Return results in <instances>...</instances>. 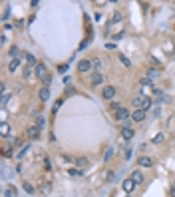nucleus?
Masks as SVG:
<instances>
[{
	"label": "nucleus",
	"instance_id": "obj_1",
	"mask_svg": "<svg viewBox=\"0 0 175 197\" xmlns=\"http://www.w3.org/2000/svg\"><path fill=\"white\" fill-rule=\"evenodd\" d=\"M113 118H116V122H119L123 125V128H129V122H131V116H129V112L125 109V106L122 109H118L116 114H113Z\"/></svg>",
	"mask_w": 175,
	"mask_h": 197
},
{
	"label": "nucleus",
	"instance_id": "obj_2",
	"mask_svg": "<svg viewBox=\"0 0 175 197\" xmlns=\"http://www.w3.org/2000/svg\"><path fill=\"white\" fill-rule=\"evenodd\" d=\"M131 104H133L135 108L138 109H149L151 108V98H147V96H138V98H133V100H131Z\"/></svg>",
	"mask_w": 175,
	"mask_h": 197
},
{
	"label": "nucleus",
	"instance_id": "obj_3",
	"mask_svg": "<svg viewBox=\"0 0 175 197\" xmlns=\"http://www.w3.org/2000/svg\"><path fill=\"white\" fill-rule=\"evenodd\" d=\"M92 68H94V66H92V60H80V62H78V72L80 74L90 72Z\"/></svg>",
	"mask_w": 175,
	"mask_h": 197
},
{
	"label": "nucleus",
	"instance_id": "obj_4",
	"mask_svg": "<svg viewBox=\"0 0 175 197\" xmlns=\"http://www.w3.org/2000/svg\"><path fill=\"white\" fill-rule=\"evenodd\" d=\"M26 135H28L30 141L38 139V138H40V128H38V125H30V128L26 129Z\"/></svg>",
	"mask_w": 175,
	"mask_h": 197
},
{
	"label": "nucleus",
	"instance_id": "obj_5",
	"mask_svg": "<svg viewBox=\"0 0 175 197\" xmlns=\"http://www.w3.org/2000/svg\"><path fill=\"white\" fill-rule=\"evenodd\" d=\"M145 119V112L143 109H135L133 114H131V122H135V124H141Z\"/></svg>",
	"mask_w": 175,
	"mask_h": 197
},
{
	"label": "nucleus",
	"instance_id": "obj_6",
	"mask_svg": "<svg viewBox=\"0 0 175 197\" xmlns=\"http://www.w3.org/2000/svg\"><path fill=\"white\" fill-rule=\"evenodd\" d=\"M46 72H48V70H46V66H44V64H38L36 68H34V74H36V78H40V80H44V78L48 76Z\"/></svg>",
	"mask_w": 175,
	"mask_h": 197
},
{
	"label": "nucleus",
	"instance_id": "obj_7",
	"mask_svg": "<svg viewBox=\"0 0 175 197\" xmlns=\"http://www.w3.org/2000/svg\"><path fill=\"white\" fill-rule=\"evenodd\" d=\"M102 96H103V100H112V98L116 96V88H113V86H108V88H103Z\"/></svg>",
	"mask_w": 175,
	"mask_h": 197
},
{
	"label": "nucleus",
	"instance_id": "obj_8",
	"mask_svg": "<svg viewBox=\"0 0 175 197\" xmlns=\"http://www.w3.org/2000/svg\"><path fill=\"white\" fill-rule=\"evenodd\" d=\"M138 165L139 167H151L153 165V159H151V157H147V155H141L139 159H138Z\"/></svg>",
	"mask_w": 175,
	"mask_h": 197
},
{
	"label": "nucleus",
	"instance_id": "obj_9",
	"mask_svg": "<svg viewBox=\"0 0 175 197\" xmlns=\"http://www.w3.org/2000/svg\"><path fill=\"white\" fill-rule=\"evenodd\" d=\"M131 181H133L135 185H139V183H143V173H141L139 171V169H138V171H133V173H131Z\"/></svg>",
	"mask_w": 175,
	"mask_h": 197
},
{
	"label": "nucleus",
	"instance_id": "obj_10",
	"mask_svg": "<svg viewBox=\"0 0 175 197\" xmlns=\"http://www.w3.org/2000/svg\"><path fill=\"white\" fill-rule=\"evenodd\" d=\"M122 187H123V191H125V193H131V191H133L135 187H138V185H135L133 181H131V179H125V181L122 183Z\"/></svg>",
	"mask_w": 175,
	"mask_h": 197
},
{
	"label": "nucleus",
	"instance_id": "obj_11",
	"mask_svg": "<svg viewBox=\"0 0 175 197\" xmlns=\"http://www.w3.org/2000/svg\"><path fill=\"white\" fill-rule=\"evenodd\" d=\"M38 96H40L42 102H48V100H50V88H46V86L40 88V94H38Z\"/></svg>",
	"mask_w": 175,
	"mask_h": 197
},
{
	"label": "nucleus",
	"instance_id": "obj_12",
	"mask_svg": "<svg viewBox=\"0 0 175 197\" xmlns=\"http://www.w3.org/2000/svg\"><path fill=\"white\" fill-rule=\"evenodd\" d=\"M22 58H24V62L26 64H28V66H34V68H36V58L34 56H32V54H28V52H26V54H22Z\"/></svg>",
	"mask_w": 175,
	"mask_h": 197
},
{
	"label": "nucleus",
	"instance_id": "obj_13",
	"mask_svg": "<svg viewBox=\"0 0 175 197\" xmlns=\"http://www.w3.org/2000/svg\"><path fill=\"white\" fill-rule=\"evenodd\" d=\"M103 82V76L100 72H94V76H92V86H100Z\"/></svg>",
	"mask_w": 175,
	"mask_h": 197
},
{
	"label": "nucleus",
	"instance_id": "obj_14",
	"mask_svg": "<svg viewBox=\"0 0 175 197\" xmlns=\"http://www.w3.org/2000/svg\"><path fill=\"white\" fill-rule=\"evenodd\" d=\"M8 134H10V125L6 122H2L0 124V135H2V138H8Z\"/></svg>",
	"mask_w": 175,
	"mask_h": 197
},
{
	"label": "nucleus",
	"instance_id": "obj_15",
	"mask_svg": "<svg viewBox=\"0 0 175 197\" xmlns=\"http://www.w3.org/2000/svg\"><path fill=\"white\" fill-rule=\"evenodd\" d=\"M10 56H12V60H20V58H22L20 48H18V46H12V48H10Z\"/></svg>",
	"mask_w": 175,
	"mask_h": 197
},
{
	"label": "nucleus",
	"instance_id": "obj_16",
	"mask_svg": "<svg viewBox=\"0 0 175 197\" xmlns=\"http://www.w3.org/2000/svg\"><path fill=\"white\" fill-rule=\"evenodd\" d=\"M122 138L123 139H131L133 138V129L131 128H122Z\"/></svg>",
	"mask_w": 175,
	"mask_h": 197
},
{
	"label": "nucleus",
	"instance_id": "obj_17",
	"mask_svg": "<svg viewBox=\"0 0 175 197\" xmlns=\"http://www.w3.org/2000/svg\"><path fill=\"white\" fill-rule=\"evenodd\" d=\"M50 191H52V183H50V181H44V183L40 185V193L46 195V193H50Z\"/></svg>",
	"mask_w": 175,
	"mask_h": 197
},
{
	"label": "nucleus",
	"instance_id": "obj_18",
	"mask_svg": "<svg viewBox=\"0 0 175 197\" xmlns=\"http://www.w3.org/2000/svg\"><path fill=\"white\" fill-rule=\"evenodd\" d=\"M18 68H20V60H10V64H8V70H10V72L14 74Z\"/></svg>",
	"mask_w": 175,
	"mask_h": 197
},
{
	"label": "nucleus",
	"instance_id": "obj_19",
	"mask_svg": "<svg viewBox=\"0 0 175 197\" xmlns=\"http://www.w3.org/2000/svg\"><path fill=\"white\" fill-rule=\"evenodd\" d=\"M157 76H159V72H157L155 68H149V70H147V74H145V78L147 80H155Z\"/></svg>",
	"mask_w": 175,
	"mask_h": 197
},
{
	"label": "nucleus",
	"instance_id": "obj_20",
	"mask_svg": "<svg viewBox=\"0 0 175 197\" xmlns=\"http://www.w3.org/2000/svg\"><path fill=\"white\" fill-rule=\"evenodd\" d=\"M88 157H78V159H76V165H78L80 169H84V167H88Z\"/></svg>",
	"mask_w": 175,
	"mask_h": 197
},
{
	"label": "nucleus",
	"instance_id": "obj_21",
	"mask_svg": "<svg viewBox=\"0 0 175 197\" xmlns=\"http://www.w3.org/2000/svg\"><path fill=\"white\" fill-rule=\"evenodd\" d=\"M32 76H36V74H34V70H32L30 66H26V68H24V80H30Z\"/></svg>",
	"mask_w": 175,
	"mask_h": 197
},
{
	"label": "nucleus",
	"instance_id": "obj_22",
	"mask_svg": "<svg viewBox=\"0 0 175 197\" xmlns=\"http://www.w3.org/2000/svg\"><path fill=\"white\" fill-rule=\"evenodd\" d=\"M122 108H123V106H122V104H119V102H109V109H112L113 114H116L118 109H122Z\"/></svg>",
	"mask_w": 175,
	"mask_h": 197
},
{
	"label": "nucleus",
	"instance_id": "obj_23",
	"mask_svg": "<svg viewBox=\"0 0 175 197\" xmlns=\"http://www.w3.org/2000/svg\"><path fill=\"white\" fill-rule=\"evenodd\" d=\"M16 187H6V191H4V197H16Z\"/></svg>",
	"mask_w": 175,
	"mask_h": 197
},
{
	"label": "nucleus",
	"instance_id": "obj_24",
	"mask_svg": "<svg viewBox=\"0 0 175 197\" xmlns=\"http://www.w3.org/2000/svg\"><path fill=\"white\" fill-rule=\"evenodd\" d=\"M30 151V145H24V147H22V149L18 151V155H16V157H18V159H20V157H24L26 155V153H28Z\"/></svg>",
	"mask_w": 175,
	"mask_h": 197
},
{
	"label": "nucleus",
	"instance_id": "obj_25",
	"mask_svg": "<svg viewBox=\"0 0 175 197\" xmlns=\"http://www.w3.org/2000/svg\"><path fill=\"white\" fill-rule=\"evenodd\" d=\"M112 155H113V149L109 147V149H106V153H103V161H109V159H112Z\"/></svg>",
	"mask_w": 175,
	"mask_h": 197
},
{
	"label": "nucleus",
	"instance_id": "obj_26",
	"mask_svg": "<svg viewBox=\"0 0 175 197\" xmlns=\"http://www.w3.org/2000/svg\"><path fill=\"white\" fill-rule=\"evenodd\" d=\"M36 119H38V122H36V125H38V128H40V129H42V128H44V125H46V119H44L42 116H38Z\"/></svg>",
	"mask_w": 175,
	"mask_h": 197
},
{
	"label": "nucleus",
	"instance_id": "obj_27",
	"mask_svg": "<svg viewBox=\"0 0 175 197\" xmlns=\"http://www.w3.org/2000/svg\"><path fill=\"white\" fill-rule=\"evenodd\" d=\"M153 144H161V141H163V134H157V135H153Z\"/></svg>",
	"mask_w": 175,
	"mask_h": 197
},
{
	"label": "nucleus",
	"instance_id": "obj_28",
	"mask_svg": "<svg viewBox=\"0 0 175 197\" xmlns=\"http://www.w3.org/2000/svg\"><path fill=\"white\" fill-rule=\"evenodd\" d=\"M92 66H94V70H96V72H100V68H102V62H100V60H94V62H92Z\"/></svg>",
	"mask_w": 175,
	"mask_h": 197
},
{
	"label": "nucleus",
	"instance_id": "obj_29",
	"mask_svg": "<svg viewBox=\"0 0 175 197\" xmlns=\"http://www.w3.org/2000/svg\"><path fill=\"white\" fill-rule=\"evenodd\" d=\"M62 104H64V100H62V98H60V100H58L56 104H54V114H56L58 109H60V106H62Z\"/></svg>",
	"mask_w": 175,
	"mask_h": 197
},
{
	"label": "nucleus",
	"instance_id": "obj_30",
	"mask_svg": "<svg viewBox=\"0 0 175 197\" xmlns=\"http://www.w3.org/2000/svg\"><path fill=\"white\" fill-rule=\"evenodd\" d=\"M119 60H122V64H125V66H131V62H129V58H128V56H119Z\"/></svg>",
	"mask_w": 175,
	"mask_h": 197
},
{
	"label": "nucleus",
	"instance_id": "obj_31",
	"mask_svg": "<svg viewBox=\"0 0 175 197\" xmlns=\"http://www.w3.org/2000/svg\"><path fill=\"white\" fill-rule=\"evenodd\" d=\"M6 102H8V94H6V92H4V94H2V100H0V104H2V108L6 106Z\"/></svg>",
	"mask_w": 175,
	"mask_h": 197
},
{
	"label": "nucleus",
	"instance_id": "obj_32",
	"mask_svg": "<svg viewBox=\"0 0 175 197\" xmlns=\"http://www.w3.org/2000/svg\"><path fill=\"white\" fill-rule=\"evenodd\" d=\"M44 167H46V169H52V161L48 159V157H46V159H44Z\"/></svg>",
	"mask_w": 175,
	"mask_h": 197
},
{
	"label": "nucleus",
	"instance_id": "obj_33",
	"mask_svg": "<svg viewBox=\"0 0 175 197\" xmlns=\"http://www.w3.org/2000/svg\"><path fill=\"white\" fill-rule=\"evenodd\" d=\"M66 70H68V64H60L58 66V72H66Z\"/></svg>",
	"mask_w": 175,
	"mask_h": 197
},
{
	"label": "nucleus",
	"instance_id": "obj_34",
	"mask_svg": "<svg viewBox=\"0 0 175 197\" xmlns=\"http://www.w3.org/2000/svg\"><path fill=\"white\" fill-rule=\"evenodd\" d=\"M12 155V147H6V149H4V157H10Z\"/></svg>",
	"mask_w": 175,
	"mask_h": 197
},
{
	"label": "nucleus",
	"instance_id": "obj_35",
	"mask_svg": "<svg viewBox=\"0 0 175 197\" xmlns=\"http://www.w3.org/2000/svg\"><path fill=\"white\" fill-rule=\"evenodd\" d=\"M24 189H26V191H28V193H32V191H34V187H32V185H30V183H24Z\"/></svg>",
	"mask_w": 175,
	"mask_h": 197
},
{
	"label": "nucleus",
	"instance_id": "obj_36",
	"mask_svg": "<svg viewBox=\"0 0 175 197\" xmlns=\"http://www.w3.org/2000/svg\"><path fill=\"white\" fill-rule=\"evenodd\" d=\"M106 48H108V50H113V48H116V44H113V42H108Z\"/></svg>",
	"mask_w": 175,
	"mask_h": 197
},
{
	"label": "nucleus",
	"instance_id": "obj_37",
	"mask_svg": "<svg viewBox=\"0 0 175 197\" xmlns=\"http://www.w3.org/2000/svg\"><path fill=\"white\" fill-rule=\"evenodd\" d=\"M123 36H125V32H119V34L113 36V40H119V38H123Z\"/></svg>",
	"mask_w": 175,
	"mask_h": 197
},
{
	"label": "nucleus",
	"instance_id": "obj_38",
	"mask_svg": "<svg viewBox=\"0 0 175 197\" xmlns=\"http://www.w3.org/2000/svg\"><path fill=\"white\" fill-rule=\"evenodd\" d=\"M123 155H125V159H129V157H131V149H125Z\"/></svg>",
	"mask_w": 175,
	"mask_h": 197
},
{
	"label": "nucleus",
	"instance_id": "obj_39",
	"mask_svg": "<svg viewBox=\"0 0 175 197\" xmlns=\"http://www.w3.org/2000/svg\"><path fill=\"white\" fill-rule=\"evenodd\" d=\"M173 187H175V179H173Z\"/></svg>",
	"mask_w": 175,
	"mask_h": 197
}]
</instances>
